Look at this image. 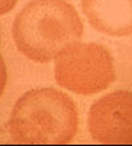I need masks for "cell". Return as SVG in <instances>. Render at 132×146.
Returning a JSON list of instances; mask_svg holds the SVG:
<instances>
[{
  "label": "cell",
  "mask_w": 132,
  "mask_h": 146,
  "mask_svg": "<svg viewBox=\"0 0 132 146\" xmlns=\"http://www.w3.org/2000/svg\"><path fill=\"white\" fill-rule=\"evenodd\" d=\"M79 111L75 102L56 88H36L22 94L11 111L9 142L25 145H66L78 133Z\"/></svg>",
  "instance_id": "cell-1"
},
{
  "label": "cell",
  "mask_w": 132,
  "mask_h": 146,
  "mask_svg": "<svg viewBox=\"0 0 132 146\" xmlns=\"http://www.w3.org/2000/svg\"><path fill=\"white\" fill-rule=\"evenodd\" d=\"M82 18L67 0H31L12 26L16 47L29 60L47 64L83 38Z\"/></svg>",
  "instance_id": "cell-2"
},
{
  "label": "cell",
  "mask_w": 132,
  "mask_h": 146,
  "mask_svg": "<svg viewBox=\"0 0 132 146\" xmlns=\"http://www.w3.org/2000/svg\"><path fill=\"white\" fill-rule=\"evenodd\" d=\"M55 61L56 83L82 96L100 93L117 79L113 56L100 43H74Z\"/></svg>",
  "instance_id": "cell-3"
},
{
  "label": "cell",
  "mask_w": 132,
  "mask_h": 146,
  "mask_svg": "<svg viewBox=\"0 0 132 146\" xmlns=\"http://www.w3.org/2000/svg\"><path fill=\"white\" fill-rule=\"evenodd\" d=\"M88 131L95 142L132 145V92L114 91L95 101L88 113Z\"/></svg>",
  "instance_id": "cell-4"
},
{
  "label": "cell",
  "mask_w": 132,
  "mask_h": 146,
  "mask_svg": "<svg viewBox=\"0 0 132 146\" xmlns=\"http://www.w3.org/2000/svg\"><path fill=\"white\" fill-rule=\"evenodd\" d=\"M89 25L110 36L132 34V0H80Z\"/></svg>",
  "instance_id": "cell-5"
},
{
  "label": "cell",
  "mask_w": 132,
  "mask_h": 146,
  "mask_svg": "<svg viewBox=\"0 0 132 146\" xmlns=\"http://www.w3.org/2000/svg\"><path fill=\"white\" fill-rule=\"evenodd\" d=\"M7 80H8V74H7V66L4 62V57L0 52V97L4 93V89L7 87Z\"/></svg>",
  "instance_id": "cell-6"
},
{
  "label": "cell",
  "mask_w": 132,
  "mask_h": 146,
  "mask_svg": "<svg viewBox=\"0 0 132 146\" xmlns=\"http://www.w3.org/2000/svg\"><path fill=\"white\" fill-rule=\"evenodd\" d=\"M18 0H0V16L9 13L17 5Z\"/></svg>",
  "instance_id": "cell-7"
}]
</instances>
